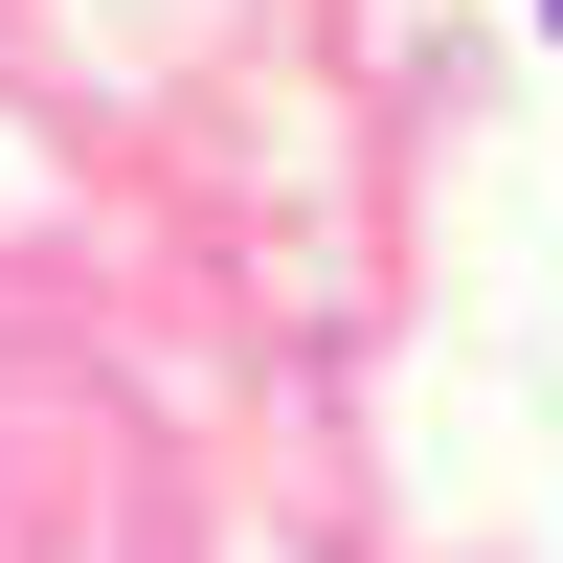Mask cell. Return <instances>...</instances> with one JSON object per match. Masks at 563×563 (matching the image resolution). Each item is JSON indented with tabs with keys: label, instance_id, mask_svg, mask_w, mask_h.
Segmentation results:
<instances>
[{
	"label": "cell",
	"instance_id": "cell-1",
	"mask_svg": "<svg viewBox=\"0 0 563 563\" xmlns=\"http://www.w3.org/2000/svg\"><path fill=\"white\" fill-rule=\"evenodd\" d=\"M541 23H563V0H541Z\"/></svg>",
	"mask_w": 563,
	"mask_h": 563
}]
</instances>
